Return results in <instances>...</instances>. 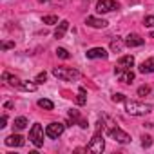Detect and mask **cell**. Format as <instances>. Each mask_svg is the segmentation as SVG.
Returning a JSON list of instances; mask_svg holds the SVG:
<instances>
[{"label":"cell","mask_w":154,"mask_h":154,"mask_svg":"<svg viewBox=\"0 0 154 154\" xmlns=\"http://www.w3.org/2000/svg\"><path fill=\"white\" fill-rule=\"evenodd\" d=\"M85 24L89 26V27H94V29H103V27H107V20H103V18H96V17H87L85 18Z\"/></svg>","instance_id":"obj_10"},{"label":"cell","mask_w":154,"mask_h":154,"mask_svg":"<svg viewBox=\"0 0 154 154\" xmlns=\"http://www.w3.org/2000/svg\"><path fill=\"white\" fill-rule=\"evenodd\" d=\"M6 123H8V116H2V118H0V129H4Z\"/></svg>","instance_id":"obj_32"},{"label":"cell","mask_w":154,"mask_h":154,"mask_svg":"<svg viewBox=\"0 0 154 154\" xmlns=\"http://www.w3.org/2000/svg\"><path fill=\"white\" fill-rule=\"evenodd\" d=\"M78 125H80L82 129H87V127H89V123H87V120H84V118H80V120H78Z\"/></svg>","instance_id":"obj_31"},{"label":"cell","mask_w":154,"mask_h":154,"mask_svg":"<svg viewBox=\"0 0 154 154\" xmlns=\"http://www.w3.org/2000/svg\"><path fill=\"white\" fill-rule=\"evenodd\" d=\"M67 29H69V20H62L58 24V27L54 29V38H63V35L67 33Z\"/></svg>","instance_id":"obj_14"},{"label":"cell","mask_w":154,"mask_h":154,"mask_svg":"<svg viewBox=\"0 0 154 154\" xmlns=\"http://www.w3.org/2000/svg\"><path fill=\"white\" fill-rule=\"evenodd\" d=\"M36 87H38V84H31V82H24V80H22V85H20V89L22 91H27V93L36 91Z\"/></svg>","instance_id":"obj_21"},{"label":"cell","mask_w":154,"mask_h":154,"mask_svg":"<svg viewBox=\"0 0 154 154\" xmlns=\"http://www.w3.org/2000/svg\"><path fill=\"white\" fill-rule=\"evenodd\" d=\"M125 100H127V96L122 94V93H114L112 94V102H125Z\"/></svg>","instance_id":"obj_29"},{"label":"cell","mask_w":154,"mask_h":154,"mask_svg":"<svg viewBox=\"0 0 154 154\" xmlns=\"http://www.w3.org/2000/svg\"><path fill=\"white\" fill-rule=\"evenodd\" d=\"M138 71H140L141 74H150V72H154V56L149 58V60H145V62H141L140 67H138Z\"/></svg>","instance_id":"obj_12"},{"label":"cell","mask_w":154,"mask_h":154,"mask_svg":"<svg viewBox=\"0 0 154 154\" xmlns=\"http://www.w3.org/2000/svg\"><path fill=\"white\" fill-rule=\"evenodd\" d=\"M26 127H27V118H26V116L15 118V123H13V129H15V131H24Z\"/></svg>","instance_id":"obj_17"},{"label":"cell","mask_w":154,"mask_h":154,"mask_svg":"<svg viewBox=\"0 0 154 154\" xmlns=\"http://www.w3.org/2000/svg\"><path fill=\"white\" fill-rule=\"evenodd\" d=\"M98 123H100V127H98L96 134L93 136L91 143L87 145V150H89V152H94V154H102L103 149H105V141H103V136H102V132H100V129H103V123H102V122H98Z\"/></svg>","instance_id":"obj_2"},{"label":"cell","mask_w":154,"mask_h":154,"mask_svg":"<svg viewBox=\"0 0 154 154\" xmlns=\"http://www.w3.org/2000/svg\"><path fill=\"white\" fill-rule=\"evenodd\" d=\"M11 47H15V42H4L2 44V49L6 51V49H11Z\"/></svg>","instance_id":"obj_30"},{"label":"cell","mask_w":154,"mask_h":154,"mask_svg":"<svg viewBox=\"0 0 154 154\" xmlns=\"http://www.w3.org/2000/svg\"><path fill=\"white\" fill-rule=\"evenodd\" d=\"M38 107H42V109H45V111H53L54 103H53L51 100H47V98H40V100H38Z\"/></svg>","instance_id":"obj_19"},{"label":"cell","mask_w":154,"mask_h":154,"mask_svg":"<svg viewBox=\"0 0 154 154\" xmlns=\"http://www.w3.org/2000/svg\"><path fill=\"white\" fill-rule=\"evenodd\" d=\"M150 145H152V138H150L149 134H143V136H141V147L149 149Z\"/></svg>","instance_id":"obj_25"},{"label":"cell","mask_w":154,"mask_h":154,"mask_svg":"<svg viewBox=\"0 0 154 154\" xmlns=\"http://www.w3.org/2000/svg\"><path fill=\"white\" fill-rule=\"evenodd\" d=\"M45 80H47V72L44 71V72H38V74H36V78H35V84H38V85H40V84H44Z\"/></svg>","instance_id":"obj_26"},{"label":"cell","mask_w":154,"mask_h":154,"mask_svg":"<svg viewBox=\"0 0 154 154\" xmlns=\"http://www.w3.org/2000/svg\"><path fill=\"white\" fill-rule=\"evenodd\" d=\"M150 38H154V31H152V33H150Z\"/></svg>","instance_id":"obj_33"},{"label":"cell","mask_w":154,"mask_h":154,"mask_svg":"<svg viewBox=\"0 0 154 154\" xmlns=\"http://www.w3.org/2000/svg\"><path fill=\"white\" fill-rule=\"evenodd\" d=\"M6 145L8 147H22L24 145V138L20 134H11L6 138Z\"/></svg>","instance_id":"obj_13"},{"label":"cell","mask_w":154,"mask_h":154,"mask_svg":"<svg viewBox=\"0 0 154 154\" xmlns=\"http://www.w3.org/2000/svg\"><path fill=\"white\" fill-rule=\"evenodd\" d=\"M87 2H89V0H87Z\"/></svg>","instance_id":"obj_34"},{"label":"cell","mask_w":154,"mask_h":154,"mask_svg":"<svg viewBox=\"0 0 154 154\" xmlns=\"http://www.w3.org/2000/svg\"><path fill=\"white\" fill-rule=\"evenodd\" d=\"M85 102H87V93H85L84 87H80L78 96H76V103H78V105H85Z\"/></svg>","instance_id":"obj_20"},{"label":"cell","mask_w":154,"mask_h":154,"mask_svg":"<svg viewBox=\"0 0 154 154\" xmlns=\"http://www.w3.org/2000/svg\"><path fill=\"white\" fill-rule=\"evenodd\" d=\"M53 74L56 76L58 80H63V82L80 78V72L76 71V69H72V67H54L53 69Z\"/></svg>","instance_id":"obj_3"},{"label":"cell","mask_w":154,"mask_h":154,"mask_svg":"<svg viewBox=\"0 0 154 154\" xmlns=\"http://www.w3.org/2000/svg\"><path fill=\"white\" fill-rule=\"evenodd\" d=\"M109 134H111V138H112L114 141H118V143H129V141H131V136H129L125 131H122L120 127H112V129L109 131Z\"/></svg>","instance_id":"obj_7"},{"label":"cell","mask_w":154,"mask_h":154,"mask_svg":"<svg viewBox=\"0 0 154 154\" xmlns=\"http://www.w3.org/2000/svg\"><path fill=\"white\" fill-rule=\"evenodd\" d=\"M147 94H150V87L149 85H141L138 89V96H147Z\"/></svg>","instance_id":"obj_27"},{"label":"cell","mask_w":154,"mask_h":154,"mask_svg":"<svg viewBox=\"0 0 154 154\" xmlns=\"http://www.w3.org/2000/svg\"><path fill=\"white\" fill-rule=\"evenodd\" d=\"M4 80H6L9 85L18 87V89H20V85H22V80H20V78H17V76H13V74H9V72H4Z\"/></svg>","instance_id":"obj_15"},{"label":"cell","mask_w":154,"mask_h":154,"mask_svg":"<svg viewBox=\"0 0 154 154\" xmlns=\"http://www.w3.org/2000/svg\"><path fill=\"white\" fill-rule=\"evenodd\" d=\"M80 118H82V116H80V112L76 111V109H71V111H69V120H71L72 123H74V122L78 123V120H80Z\"/></svg>","instance_id":"obj_23"},{"label":"cell","mask_w":154,"mask_h":154,"mask_svg":"<svg viewBox=\"0 0 154 154\" xmlns=\"http://www.w3.org/2000/svg\"><path fill=\"white\" fill-rule=\"evenodd\" d=\"M123 103H125L127 114H131V116H145V114H149L152 111L150 103H141V102H134V100H129V98Z\"/></svg>","instance_id":"obj_1"},{"label":"cell","mask_w":154,"mask_h":154,"mask_svg":"<svg viewBox=\"0 0 154 154\" xmlns=\"http://www.w3.org/2000/svg\"><path fill=\"white\" fill-rule=\"evenodd\" d=\"M85 56L89 60H107L109 58V53L103 49V47H93L85 53Z\"/></svg>","instance_id":"obj_9"},{"label":"cell","mask_w":154,"mask_h":154,"mask_svg":"<svg viewBox=\"0 0 154 154\" xmlns=\"http://www.w3.org/2000/svg\"><path fill=\"white\" fill-rule=\"evenodd\" d=\"M143 38L140 36V35H136V33H131V35H127V38H125V45L127 47H140V45H143Z\"/></svg>","instance_id":"obj_11"},{"label":"cell","mask_w":154,"mask_h":154,"mask_svg":"<svg viewBox=\"0 0 154 154\" xmlns=\"http://www.w3.org/2000/svg\"><path fill=\"white\" fill-rule=\"evenodd\" d=\"M118 78H120L122 84H131V82L134 80V72H132V69H131V71H125V72H120Z\"/></svg>","instance_id":"obj_18"},{"label":"cell","mask_w":154,"mask_h":154,"mask_svg":"<svg viewBox=\"0 0 154 154\" xmlns=\"http://www.w3.org/2000/svg\"><path fill=\"white\" fill-rule=\"evenodd\" d=\"M29 141H31L36 149H40V147L44 145V129H42L40 123H33V127H31V131H29Z\"/></svg>","instance_id":"obj_4"},{"label":"cell","mask_w":154,"mask_h":154,"mask_svg":"<svg viewBox=\"0 0 154 154\" xmlns=\"http://www.w3.org/2000/svg\"><path fill=\"white\" fill-rule=\"evenodd\" d=\"M63 131H65V125L62 122H53V123H49L45 127V136L51 138V140H56V138H60L63 134Z\"/></svg>","instance_id":"obj_6"},{"label":"cell","mask_w":154,"mask_h":154,"mask_svg":"<svg viewBox=\"0 0 154 154\" xmlns=\"http://www.w3.org/2000/svg\"><path fill=\"white\" fill-rule=\"evenodd\" d=\"M123 45H125V40H122V38L116 36V38L111 42V51H112V53H122Z\"/></svg>","instance_id":"obj_16"},{"label":"cell","mask_w":154,"mask_h":154,"mask_svg":"<svg viewBox=\"0 0 154 154\" xmlns=\"http://www.w3.org/2000/svg\"><path fill=\"white\" fill-rule=\"evenodd\" d=\"M114 9H118V4L114 0H98L96 2V11L98 13H111Z\"/></svg>","instance_id":"obj_8"},{"label":"cell","mask_w":154,"mask_h":154,"mask_svg":"<svg viewBox=\"0 0 154 154\" xmlns=\"http://www.w3.org/2000/svg\"><path fill=\"white\" fill-rule=\"evenodd\" d=\"M132 67H134V56H132V54H127V56H122V58L116 62V65H114V72H116V76H118L120 72L131 71Z\"/></svg>","instance_id":"obj_5"},{"label":"cell","mask_w":154,"mask_h":154,"mask_svg":"<svg viewBox=\"0 0 154 154\" xmlns=\"http://www.w3.org/2000/svg\"><path fill=\"white\" fill-rule=\"evenodd\" d=\"M42 22L47 24V26H53V24H58V17L56 15H47V17L42 18Z\"/></svg>","instance_id":"obj_22"},{"label":"cell","mask_w":154,"mask_h":154,"mask_svg":"<svg viewBox=\"0 0 154 154\" xmlns=\"http://www.w3.org/2000/svg\"><path fill=\"white\" fill-rule=\"evenodd\" d=\"M143 26H145V27H152V26H154V15L145 17V18H143Z\"/></svg>","instance_id":"obj_28"},{"label":"cell","mask_w":154,"mask_h":154,"mask_svg":"<svg viewBox=\"0 0 154 154\" xmlns=\"http://www.w3.org/2000/svg\"><path fill=\"white\" fill-rule=\"evenodd\" d=\"M56 56H58V58H62V60H67L71 54H69V51H67V49H63V47H58V49H56Z\"/></svg>","instance_id":"obj_24"}]
</instances>
